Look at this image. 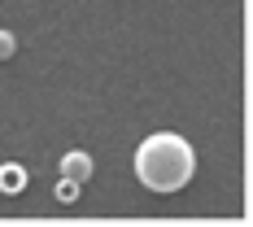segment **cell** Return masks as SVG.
<instances>
[{"instance_id": "2", "label": "cell", "mask_w": 253, "mask_h": 227, "mask_svg": "<svg viewBox=\"0 0 253 227\" xmlns=\"http://www.w3.org/2000/svg\"><path fill=\"white\" fill-rule=\"evenodd\" d=\"M61 175L75 179V183H92V175H96V162H92V153H83V149L61 153Z\"/></svg>"}, {"instance_id": "4", "label": "cell", "mask_w": 253, "mask_h": 227, "mask_svg": "<svg viewBox=\"0 0 253 227\" xmlns=\"http://www.w3.org/2000/svg\"><path fill=\"white\" fill-rule=\"evenodd\" d=\"M52 192H57V201H61V205H75V201H79V192H83V183H75V179L61 175V183H57Z\"/></svg>"}, {"instance_id": "1", "label": "cell", "mask_w": 253, "mask_h": 227, "mask_svg": "<svg viewBox=\"0 0 253 227\" xmlns=\"http://www.w3.org/2000/svg\"><path fill=\"white\" fill-rule=\"evenodd\" d=\"M197 175V149L175 131H153L135 149V179L149 192H179Z\"/></svg>"}, {"instance_id": "3", "label": "cell", "mask_w": 253, "mask_h": 227, "mask_svg": "<svg viewBox=\"0 0 253 227\" xmlns=\"http://www.w3.org/2000/svg\"><path fill=\"white\" fill-rule=\"evenodd\" d=\"M22 188H26V171L18 162H4V166H0V192H4V197H18Z\"/></svg>"}, {"instance_id": "5", "label": "cell", "mask_w": 253, "mask_h": 227, "mask_svg": "<svg viewBox=\"0 0 253 227\" xmlns=\"http://www.w3.org/2000/svg\"><path fill=\"white\" fill-rule=\"evenodd\" d=\"M13 52H18V35H13V31H4V26H0V61H9V57H13Z\"/></svg>"}]
</instances>
